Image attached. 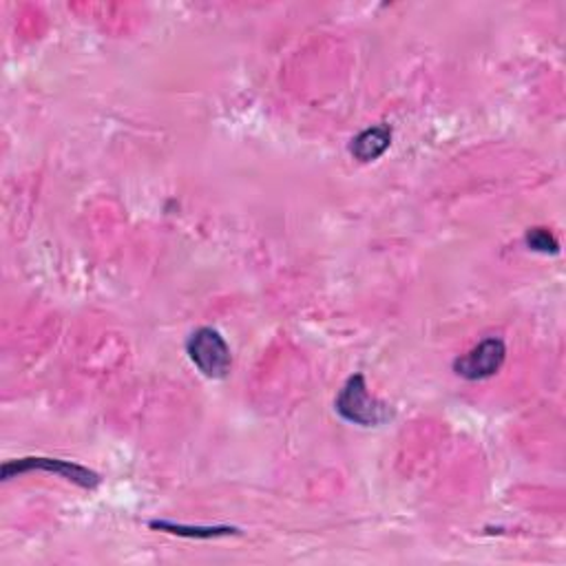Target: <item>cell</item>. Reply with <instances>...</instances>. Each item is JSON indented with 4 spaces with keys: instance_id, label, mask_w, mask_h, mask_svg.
<instances>
[{
    "instance_id": "cell-3",
    "label": "cell",
    "mask_w": 566,
    "mask_h": 566,
    "mask_svg": "<svg viewBox=\"0 0 566 566\" xmlns=\"http://www.w3.org/2000/svg\"><path fill=\"white\" fill-rule=\"evenodd\" d=\"M36 469H43V471H50V474H58L72 482H76L78 487H85V489H94L100 485V476L87 467H80L76 462H69V460H58V458H21V460H10L3 465V469H0V476H3V480H10L14 476H21V474H28V471H36Z\"/></svg>"
},
{
    "instance_id": "cell-2",
    "label": "cell",
    "mask_w": 566,
    "mask_h": 566,
    "mask_svg": "<svg viewBox=\"0 0 566 566\" xmlns=\"http://www.w3.org/2000/svg\"><path fill=\"white\" fill-rule=\"evenodd\" d=\"M186 352L197 370L206 379H224L230 372L232 357L224 337L213 328H199L191 335L186 344Z\"/></svg>"
},
{
    "instance_id": "cell-1",
    "label": "cell",
    "mask_w": 566,
    "mask_h": 566,
    "mask_svg": "<svg viewBox=\"0 0 566 566\" xmlns=\"http://www.w3.org/2000/svg\"><path fill=\"white\" fill-rule=\"evenodd\" d=\"M337 412L344 421L359 427H377L392 418V410L370 396L363 374H355L348 379L341 394L337 396Z\"/></svg>"
},
{
    "instance_id": "cell-6",
    "label": "cell",
    "mask_w": 566,
    "mask_h": 566,
    "mask_svg": "<svg viewBox=\"0 0 566 566\" xmlns=\"http://www.w3.org/2000/svg\"><path fill=\"white\" fill-rule=\"evenodd\" d=\"M151 529H160V531L184 535V537H217V535H228V533L237 531L232 526H186V524H175V522H166V520H153Z\"/></svg>"
},
{
    "instance_id": "cell-4",
    "label": "cell",
    "mask_w": 566,
    "mask_h": 566,
    "mask_svg": "<svg viewBox=\"0 0 566 566\" xmlns=\"http://www.w3.org/2000/svg\"><path fill=\"white\" fill-rule=\"evenodd\" d=\"M507 357V348L500 339H485L469 355L454 361V372L467 381H482L493 377Z\"/></svg>"
},
{
    "instance_id": "cell-7",
    "label": "cell",
    "mask_w": 566,
    "mask_h": 566,
    "mask_svg": "<svg viewBox=\"0 0 566 566\" xmlns=\"http://www.w3.org/2000/svg\"><path fill=\"white\" fill-rule=\"evenodd\" d=\"M526 246H529L531 250H535V252H546V254H548V252L555 254V252L559 250L555 237H553L548 230H544V228H533V230H529V232H526Z\"/></svg>"
},
{
    "instance_id": "cell-5",
    "label": "cell",
    "mask_w": 566,
    "mask_h": 566,
    "mask_svg": "<svg viewBox=\"0 0 566 566\" xmlns=\"http://www.w3.org/2000/svg\"><path fill=\"white\" fill-rule=\"evenodd\" d=\"M390 142H392V129L388 124H379V127H372V129H366L363 133H359L352 140L350 151L357 160L372 162L388 151Z\"/></svg>"
}]
</instances>
